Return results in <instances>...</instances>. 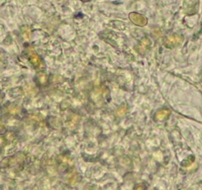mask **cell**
Instances as JSON below:
<instances>
[{
	"instance_id": "8",
	"label": "cell",
	"mask_w": 202,
	"mask_h": 190,
	"mask_svg": "<svg viewBox=\"0 0 202 190\" xmlns=\"http://www.w3.org/2000/svg\"><path fill=\"white\" fill-rule=\"evenodd\" d=\"M81 1H84L85 2V1H90V0H81Z\"/></svg>"
},
{
	"instance_id": "6",
	"label": "cell",
	"mask_w": 202,
	"mask_h": 190,
	"mask_svg": "<svg viewBox=\"0 0 202 190\" xmlns=\"http://www.w3.org/2000/svg\"><path fill=\"white\" fill-rule=\"evenodd\" d=\"M126 110H127V106H126V105H122V106H120L119 108L117 109L116 115H117V116H123L124 114L126 113Z\"/></svg>"
},
{
	"instance_id": "2",
	"label": "cell",
	"mask_w": 202,
	"mask_h": 190,
	"mask_svg": "<svg viewBox=\"0 0 202 190\" xmlns=\"http://www.w3.org/2000/svg\"><path fill=\"white\" fill-rule=\"evenodd\" d=\"M129 17H130V20L134 24H136L137 26H145L148 22L146 17H144L143 15L138 14V13H131L129 15Z\"/></svg>"
},
{
	"instance_id": "1",
	"label": "cell",
	"mask_w": 202,
	"mask_h": 190,
	"mask_svg": "<svg viewBox=\"0 0 202 190\" xmlns=\"http://www.w3.org/2000/svg\"><path fill=\"white\" fill-rule=\"evenodd\" d=\"M182 41V38L178 35H172L167 37L166 41H165V46L167 48V49H172V48H174L176 46H178L179 44L181 43Z\"/></svg>"
},
{
	"instance_id": "4",
	"label": "cell",
	"mask_w": 202,
	"mask_h": 190,
	"mask_svg": "<svg viewBox=\"0 0 202 190\" xmlns=\"http://www.w3.org/2000/svg\"><path fill=\"white\" fill-rule=\"evenodd\" d=\"M30 61H31V62L33 63V66H34L35 67H39V66H41L42 60H41V58H40V56L38 55L37 54H35V53H31V54H30Z\"/></svg>"
},
{
	"instance_id": "5",
	"label": "cell",
	"mask_w": 202,
	"mask_h": 190,
	"mask_svg": "<svg viewBox=\"0 0 202 190\" xmlns=\"http://www.w3.org/2000/svg\"><path fill=\"white\" fill-rule=\"evenodd\" d=\"M150 46V41L147 39V38H145V39H143L140 43V50L141 52H144L145 50H147Z\"/></svg>"
},
{
	"instance_id": "7",
	"label": "cell",
	"mask_w": 202,
	"mask_h": 190,
	"mask_svg": "<svg viewBox=\"0 0 202 190\" xmlns=\"http://www.w3.org/2000/svg\"><path fill=\"white\" fill-rule=\"evenodd\" d=\"M134 190H147V187L145 184H139L134 188Z\"/></svg>"
},
{
	"instance_id": "3",
	"label": "cell",
	"mask_w": 202,
	"mask_h": 190,
	"mask_svg": "<svg viewBox=\"0 0 202 190\" xmlns=\"http://www.w3.org/2000/svg\"><path fill=\"white\" fill-rule=\"evenodd\" d=\"M169 115H170V111L168 109H162L155 114V119L159 120V121H162V120L167 119L169 117Z\"/></svg>"
}]
</instances>
